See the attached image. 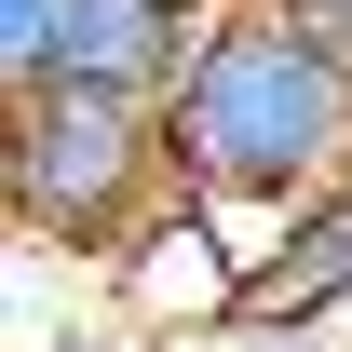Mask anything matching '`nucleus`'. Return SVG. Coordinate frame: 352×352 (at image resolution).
I'll return each mask as SVG.
<instances>
[{
	"instance_id": "3",
	"label": "nucleus",
	"mask_w": 352,
	"mask_h": 352,
	"mask_svg": "<svg viewBox=\"0 0 352 352\" xmlns=\"http://www.w3.org/2000/svg\"><path fill=\"white\" fill-rule=\"evenodd\" d=\"M95 271H109V298H122L135 339H176V352H204L217 325H244V285H258L230 204H204V190H176L163 217L135 230L122 258H95Z\"/></svg>"
},
{
	"instance_id": "1",
	"label": "nucleus",
	"mask_w": 352,
	"mask_h": 352,
	"mask_svg": "<svg viewBox=\"0 0 352 352\" xmlns=\"http://www.w3.org/2000/svg\"><path fill=\"white\" fill-rule=\"evenodd\" d=\"M163 135H176V190L204 204H325L352 190V54L285 28L271 0H230L176 68Z\"/></svg>"
},
{
	"instance_id": "4",
	"label": "nucleus",
	"mask_w": 352,
	"mask_h": 352,
	"mask_svg": "<svg viewBox=\"0 0 352 352\" xmlns=\"http://www.w3.org/2000/svg\"><path fill=\"white\" fill-rule=\"evenodd\" d=\"M339 311H352V190H325L285 217L271 271L244 285V325H339Z\"/></svg>"
},
{
	"instance_id": "2",
	"label": "nucleus",
	"mask_w": 352,
	"mask_h": 352,
	"mask_svg": "<svg viewBox=\"0 0 352 352\" xmlns=\"http://www.w3.org/2000/svg\"><path fill=\"white\" fill-rule=\"evenodd\" d=\"M0 176H14V230H28V244H54V258H122L135 230L176 204L163 95H109V82H41V95H14Z\"/></svg>"
},
{
	"instance_id": "5",
	"label": "nucleus",
	"mask_w": 352,
	"mask_h": 352,
	"mask_svg": "<svg viewBox=\"0 0 352 352\" xmlns=\"http://www.w3.org/2000/svg\"><path fill=\"white\" fill-rule=\"evenodd\" d=\"M54 41H68V0H0V82L14 95L54 82Z\"/></svg>"
},
{
	"instance_id": "6",
	"label": "nucleus",
	"mask_w": 352,
	"mask_h": 352,
	"mask_svg": "<svg viewBox=\"0 0 352 352\" xmlns=\"http://www.w3.org/2000/svg\"><path fill=\"white\" fill-rule=\"evenodd\" d=\"M204 352H339V325H217Z\"/></svg>"
},
{
	"instance_id": "7",
	"label": "nucleus",
	"mask_w": 352,
	"mask_h": 352,
	"mask_svg": "<svg viewBox=\"0 0 352 352\" xmlns=\"http://www.w3.org/2000/svg\"><path fill=\"white\" fill-rule=\"evenodd\" d=\"M271 14H285V28H311L325 54H352V0H271Z\"/></svg>"
}]
</instances>
